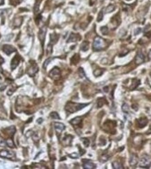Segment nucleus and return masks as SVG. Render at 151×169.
<instances>
[{"label":"nucleus","mask_w":151,"mask_h":169,"mask_svg":"<svg viewBox=\"0 0 151 169\" xmlns=\"http://www.w3.org/2000/svg\"><path fill=\"white\" fill-rule=\"evenodd\" d=\"M88 105V104H78V103H75L73 102H67V104L65 106V110L71 113H73L78 111L81 110L82 109L85 108Z\"/></svg>","instance_id":"obj_1"},{"label":"nucleus","mask_w":151,"mask_h":169,"mask_svg":"<svg viewBox=\"0 0 151 169\" xmlns=\"http://www.w3.org/2000/svg\"><path fill=\"white\" fill-rule=\"evenodd\" d=\"M105 46H106V42L104 39L101 38L99 36H97L94 38L92 45L93 50L94 51H100L103 50Z\"/></svg>","instance_id":"obj_2"},{"label":"nucleus","mask_w":151,"mask_h":169,"mask_svg":"<svg viewBox=\"0 0 151 169\" xmlns=\"http://www.w3.org/2000/svg\"><path fill=\"white\" fill-rule=\"evenodd\" d=\"M38 71H39V67H38L37 64L34 61L31 62V64L27 70V73L29 74V75L31 77H33V76H34L36 73Z\"/></svg>","instance_id":"obj_3"},{"label":"nucleus","mask_w":151,"mask_h":169,"mask_svg":"<svg viewBox=\"0 0 151 169\" xmlns=\"http://www.w3.org/2000/svg\"><path fill=\"white\" fill-rule=\"evenodd\" d=\"M151 165V161L148 157L141 158L139 162V166L142 169H149Z\"/></svg>","instance_id":"obj_4"},{"label":"nucleus","mask_w":151,"mask_h":169,"mask_svg":"<svg viewBox=\"0 0 151 169\" xmlns=\"http://www.w3.org/2000/svg\"><path fill=\"white\" fill-rule=\"evenodd\" d=\"M47 28L46 27H43L39 32V39L40 42L41 43V45L43 46L44 45V40H45V38H46V35Z\"/></svg>","instance_id":"obj_5"},{"label":"nucleus","mask_w":151,"mask_h":169,"mask_svg":"<svg viewBox=\"0 0 151 169\" xmlns=\"http://www.w3.org/2000/svg\"><path fill=\"white\" fill-rule=\"evenodd\" d=\"M49 76L53 79H58L60 77V70L55 67L49 73Z\"/></svg>","instance_id":"obj_6"},{"label":"nucleus","mask_w":151,"mask_h":169,"mask_svg":"<svg viewBox=\"0 0 151 169\" xmlns=\"http://www.w3.org/2000/svg\"><path fill=\"white\" fill-rule=\"evenodd\" d=\"M0 157L6 159H12L13 157H15V154L11 151L9 150H4L0 151Z\"/></svg>","instance_id":"obj_7"},{"label":"nucleus","mask_w":151,"mask_h":169,"mask_svg":"<svg viewBox=\"0 0 151 169\" xmlns=\"http://www.w3.org/2000/svg\"><path fill=\"white\" fill-rule=\"evenodd\" d=\"M2 50L4 53L7 55H10L13 52H16V48H14L12 45H4L2 47Z\"/></svg>","instance_id":"obj_8"},{"label":"nucleus","mask_w":151,"mask_h":169,"mask_svg":"<svg viewBox=\"0 0 151 169\" xmlns=\"http://www.w3.org/2000/svg\"><path fill=\"white\" fill-rule=\"evenodd\" d=\"M144 60H145V56H144V55H143V54L141 52V51H139V52L137 53V54H136V56L135 57L136 64H137V65L141 64L142 63L144 62Z\"/></svg>","instance_id":"obj_9"},{"label":"nucleus","mask_w":151,"mask_h":169,"mask_svg":"<svg viewBox=\"0 0 151 169\" xmlns=\"http://www.w3.org/2000/svg\"><path fill=\"white\" fill-rule=\"evenodd\" d=\"M85 161L83 164V167L85 169H93L96 168V165L93 164L92 161H88V160H83Z\"/></svg>","instance_id":"obj_10"},{"label":"nucleus","mask_w":151,"mask_h":169,"mask_svg":"<svg viewBox=\"0 0 151 169\" xmlns=\"http://www.w3.org/2000/svg\"><path fill=\"white\" fill-rule=\"evenodd\" d=\"M54 127L58 133H61L62 131L64 130V129H65V125H64L63 123H55Z\"/></svg>","instance_id":"obj_11"},{"label":"nucleus","mask_w":151,"mask_h":169,"mask_svg":"<svg viewBox=\"0 0 151 169\" xmlns=\"http://www.w3.org/2000/svg\"><path fill=\"white\" fill-rule=\"evenodd\" d=\"M20 60V58L19 57V56H16L12 59L11 63V67L12 70H14L18 65H19Z\"/></svg>","instance_id":"obj_12"},{"label":"nucleus","mask_w":151,"mask_h":169,"mask_svg":"<svg viewBox=\"0 0 151 169\" xmlns=\"http://www.w3.org/2000/svg\"><path fill=\"white\" fill-rule=\"evenodd\" d=\"M138 164V157L137 156L133 154L131 155L130 157V159H129V165L131 166H136V164Z\"/></svg>","instance_id":"obj_13"},{"label":"nucleus","mask_w":151,"mask_h":169,"mask_svg":"<svg viewBox=\"0 0 151 169\" xmlns=\"http://www.w3.org/2000/svg\"><path fill=\"white\" fill-rule=\"evenodd\" d=\"M140 84H141V81L139 79H132V84L129 86V89L130 90H134V89H136L139 86Z\"/></svg>","instance_id":"obj_14"},{"label":"nucleus","mask_w":151,"mask_h":169,"mask_svg":"<svg viewBox=\"0 0 151 169\" xmlns=\"http://www.w3.org/2000/svg\"><path fill=\"white\" fill-rule=\"evenodd\" d=\"M82 122V118L81 117H76L75 118L72 119L70 121V123L71 125H73L74 126L76 125H79V124H81Z\"/></svg>","instance_id":"obj_15"},{"label":"nucleus","mask_w":151,"mask_h":169,"mask_svg":"<svg viewBox=\"0 0 151 169\" xmlns=\"http://www.w3.org/2000/svg\"><path fill=\"white\" fill-rule=\"evenodd\" d=\"M138 123H139V127H141V128L144 127L146 125H147V123H148L147 118H141L140 119L138 120Z\"/></svg>","instance_id":"obj_16"},{"label":"nucleus","mask_w":151,"mask_h":169,"mask_svg":"<svg viewBox=\"0 0 151 169\" xmlns=\"http://www.w3.org/2000/svg\"><path fill=\"white\" fill-rule=\"evenodd\" d=\"M80 38V36L77 34H71L70 35L69 38L67 40V42H75L78 40V39Z\"/></svg>","instance_id":"obj_17"},{"label":"nucleus","mask_w":151,"mask_h":169,"mask_svg":"<svg viewBox=\"0 0 151 169\" xmlns=\"http://www.w3.org/2000/svg\"><path fill=\"white\" fill-rule=\"evenodd\" d=\"M81 49L83 52H86L87 50H88V49H89V42H87V41L83 42L81 45Z\"/></svg>","instance_id":"obj_18"},{"label":"nucleus","mask_w":151,"mask_h":169,"mask_svg":"<svg viewBox=\"0 0 151 169\" xmlns=\"http://www.w3.org/2000/svg\"><path fill=\"white\" fill-rule=\"evenodd\" d=\"M112 166H113V168L114 169H123V166H122V165L120 164V162H118V161H114V162H113Z\"/></svg>","instance_id":"obj_19"},{"label":"nucleus","mask_w":151,"mask_h":169,"mask_svg":"<svg viewBox=\"0 0 151 169\" xmlns=\"http://www.w3.org/2000/svg\"><path fill=\"white\" fill-rule=\"evenodd\" d=\"M6 130L8 131V134L9 136L11 135V136H13V134H14V133H15V131H16V128H15L14 126H11V127H10L8 129H6Z\"/></svg>","instance_id":"obj_20"},{"label":"nucleus","mask_w":151,"mask_h":169,"mask_svg":"<svg viewBox=\"0 0 151 169\" xmlns=\"http://www.w3.org/2000/svg\"><path fill=\"white\" fill-rule=\"evenodd\" d=\"M58 39V36L56 34H50V42L52 44H54V43L57 42Z\"/></svg>","instance_id":"obj_21"},{"label":"nucleus","mask_w":151,"mask_h":169,"mask_svg":"<svg viewBox=\"0 0 151 169\" xmlns=\"http://www.w3.org/2000/svg\"><path fill=\"white\" fill-rule=\"evenodd\" d=\"M106 103V100L104 98H99L97 101V107H98V108L101 107Z\"/></svg>","instance_id":"obj_22"},{"label":"nucleus","mask_w":151,"mask_h":169,"mask_svg":"<svg viewBox=\"0 0 151 169\" xmlns=\"http://www.w3.org/2000/svg\"><path fill=\"white\" fill-rule=\"evenodd\" d=\"M6 146H8V147H10V148H15L14 143H13L12 139H7V140H6Z\"/></svg>","instance_id":"obj_23"},{"label":"nucleus","mask_w":151,"mask_h":169,"mask_svg":"<svg viewBox=\"0 0 151 169\" xmlns=\"http://www.w3.org/2000/svg\"><path fill=\"white\" fill-rule=\"evenodd\" d=\"M50 118H52L53 119H60V115H58V113L57 112H51L50 113Z\"/></svg>","instance_id":"obj_24"},{"label":"nucleus","mask_w":151,"mask_h":169,"mask_svg":"<svg viewBox=\"0 0 151 169\" xmlns=\"http://www.w3.org/2000/svg\"><path fill=\"white\" fill-rule=\"evenodd\" d=\"M122 110L124 112V113H128L129 112V107L127 103H124V104H122Z\"/></svg>","instance_id":"obj_25"},{"label":"nucleus","mask_w":151,"mask_h":169,"mask_svg":"<svg viewBox=\"0 0 151 169\" xmlns=\"http://www.w3.org/2000/svg\"><path fill=\"white\" fill-rule=\"evenodd\" d=\"M115 6L113 5H109V6H107V8L106 9V13H111V12H113L114 10H115Z\"/></svg>","instance_id":"obj_26"},{"label":"nucleus","mask_w":151,"mask_h":169,"mask_svg":"<svg viewBox=\"0 0 151 169\" xmlns=\"http://www.w3.org/2000/svg\"><path fill=\"white\" fill-rule=\"evenodd\" d=\"M81 140H82V141H83V144H84V146H85V147H88V146H89L90 141L88 138H82Z\"/></svg>","instance_id":"obj_27"},{"label":"nucleus","mask_w":151,"mask_h":169,"mask_svg":"<svg viewBox=\"0 0 151 169\" xmlns=\"http://www.w3.org/2000/svg\"><path fill=\"white\" fill-rule=\"evenodd\" d=\"M101 32L104 35H106L109 32V29H108V27H103L101 28Z\"/></svg>","instance_id":"obj_28"},{"label":"nucleus","mask_w":151,"mask_h":169,"mask_svg":"<svg viewBox=\"0 0 151 169\" xmlns=\"http://www.w3.org/2000/svg\"><path fill=\"white\" fill-rule=\"evenodd\" d=\"M51 60H52V58H48V59H46V60L45 61L44 63H43V68L44 69H46V68L48 65V64L50 63V62L51 61Z\"/></svg>","instance_id":"obj_29"},{"label":"nucleus","mask_w":151,"mask_h":169,"mask_svg":"<svg viewBox=\"0 0 151 169\" xmlns=\"http://www.w3.org/2000/svg\"><path fill=\"white\" fill-rule=\"evenodd\" d=\"M101 74H102V71H101V70L100 69L96 70L94 72V75L95 77H99V76H100Z\"/></svg>","instance_id":"obj_30"},{"label":"nucleus","mask_w":151,"mask_h":169,"mask_svg":"<svg viewBox=\"0 0 151 169\" xmlns=\"http://www.w3.org/2000/svg\"><path fill=\"white\" fill-rule=\"evenodd\" d=\"M103 16H104V14H103V11H100V13H99V16H98V18H97V21L98 22H100L103 19Z\"/></svg>","instance_id":"obj_31"},{"label":"nucleus","mask_w":151,"mask_h":169,"mask_svg":"<svg viewBox=\"0 0 151 169\" xmlns=\"http://www.w3.org/2000/svg\"><path fill=\"white\" fill-rule=\"evenodd\" d=\"M78 73H79V75H80V77H85V73H84V71H83V70L81 68H79V70H78Z\"/></svg>","instance_id":"obj_32"},{"label":"nucleus","mask_w":151,"mask_h":169,"mask_svg":"<svg viewBox=\"0 0 151 169\" xmlns=\"http://www.w3.org/2000/svg\"><path fill=\"white\" fill-rule=\"evenodd\" d=\"M69 157L71 158H74V159H77V158H78V157H79V155H78V154L77 153L74 152V153H72V154H69Z\"/></svg>","instance_id":"obj_33"},{"label":"nucleus","mask_w":151,"mask_h":169,"mask_svg":"<svg viewBox=\"0 0 151 169\" xmlns=\"http://www.w3.org/2000/svg\"><path fill=\"white\" fill-rule=\"evenodd\" d=\"M141 31V29L140 28H137L136 29H135V31H134V34L138 35Z\"/></svg>","instance_id":"obj_34"},{"label":"nucleus","mask_w":151,"mask_h":169,"mask_svg":"<svg viewBox=\"0 0 151 169\" xmlns=\"http://www.w3.org/2000/svg\"><path fill=\"white\" fill-rule=\"evenodd\" d=\"M6 13V10H4V9H1L0 10V16H3Z\"/></svg>","instance_id":"obj_35"},{"label":"nucleus","mask_w":151,"mask_h":169,"mask_svg":"<svg viewBox=\"0 0 151 169\" xmlns=\"http://www.w3.org/2000/svg\"><path fill=\"white\" fill-rule=\"evenodd\" d=\"M43 118H39V119L37 120V123H39V124H41L42 123V122H43Z\"/></svg>","instance_id":"obj_36"},{"label":"nucleus","mask_w":151,"mask_h":169,"mask_svg":"<svg viewBox=\"0 0 151 169\" xmlns=\"http://www.w3.org/2000/svg\"><path fill=\"white\" fill-rule=\"evenodd\" d=\"M4 59L3 58L1 57V56H0V65L1 64H2V63H4Z\"/></svg>","instance_id":"obj_37"},{"label":"nucleus","mask_w":151,"mask_h":169,"mask_svg":"<svg viewBox=\"0 0 151 169\" xmlns=\"http://www.w3.org/2000/svg\"><path fill=\"white\" fill-rule=\"evenodd\" d=\"M4 3V0H0V5H1V4H3Z\"/></svg>","instance_id":"obj_38"},{"label":"nucleus","mask_w":151,"mask_h":169,"mask_svg":"<svg viewBox=\"0 0 151 169\" xmlns=\"http://www.w3.org/2000/svg\"><path fill=\"white\" fill-rule=\"evenodd\" d=\"M148 56H149V58H150L151 59V52H149V54H148Z\"/></svg>","instance_id":"obj_39"},{"label":"nucleus","mask_w":151,"mask_h":169,"mask_svg":"<svg viewBox=\"0 0 151 169\" xmlns=\"http://www.w3.org/2000/svg\"></svg>","instance_id":"obj_40"}]
</instances>
